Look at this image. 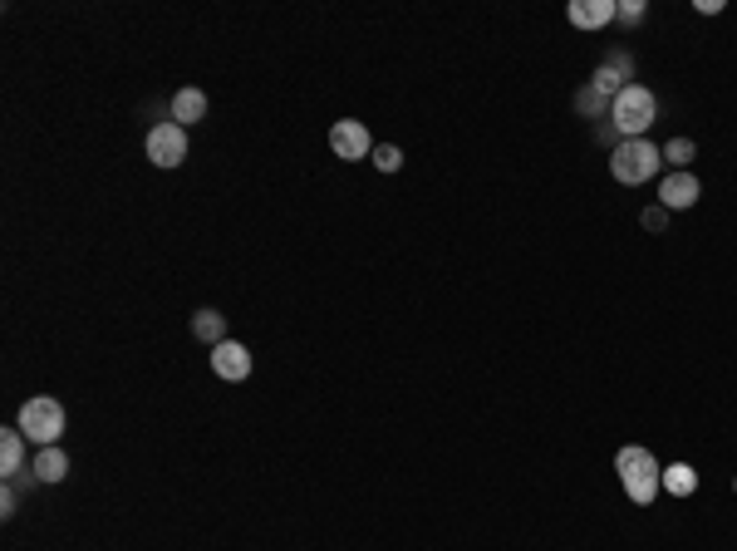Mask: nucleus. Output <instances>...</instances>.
<instances>
[{"label":"nucleus","instance_id":"1","mask_svg":"<svg viewBox=\"0 0 737 551\" xmlns=\"http://www.w3.org/2000/svg\"><path fill=\"white\" fill-rule=\"evenodd\" d=\"M615 473H620L624 492H629V502L634 507H649L659 492H664V468H659V458L649 453V448H639V443H629L615 453Z\"/></svg>","mask_w":737,"mask_h":551},{"label":"nucleus","instance_id":"2","mask_svg":"<svg viewBox=\"0 0 737 551\" xmlns=\"http://www.w3.org/2000/svg\"><path fill=\"white\" fill-rule=\"evenodd\" d=\"M610 128L620 133V138H644L654 123H659V99L644 89V84H624L620 94L610 99Z\"/></svg>","mask_w":737,"mask_h":551},{"label":"nucleus","instance_id":"3","mask_svg":"<svg viewBox=\"0 0 737 551\" xmlns=\"http://www.w3.org/2000/svg\"><path fill=\"white\" fill-rule=\"evenodd\" d=\"M659 163H664V148H654L649 138H620L610 148V178L624 187H644L649 178H659Z\"/></svg>","mask_w":737,"mask_h":551},{"label":"nucleus","instance_id":"4","mask_svg":"<svg viewBox=\"0 0 737 551\" xmlns=\"http://www.w3.org/2000/svg\"><path fill=\"white\" fill-rule=\"evenodd\" d=\"M15 429L25 433L30 443H40V448H50L59 443V433H64V404L50 399V394H35V399H25L20 404V424Z\"/></svg>","mask_w":737,"mask_h":551},{"label":"nucleus","instance_id":"5","mask_svg":"<svg viewBox=\"0 0 737 551\" xmlns=\"http://www.w3.org/2000/svg\"><path fill=\"white\" fill-rule=\"evenodd\" d=\"M143 153H148V163H158V168H177V163H187V128L182 123H153L148 128V138H143Z\"/></svg>","mask_w":737,"mask_h":551},{"label":"nucleus","instance_id":"6","mask_svg":"<svg viewBox=\"0 0 737 551\" xmlns=\"http://www.w3.org/2000/svg\"><path fill=\"white\" fill-rule=\"evenodd\" d=\"M330 148H335V158L344 163H359V158H374V138H369V128L359 119H340L330 128Z\"/></svg>","mask_w":737,"mask_h":551},{"label":"nucleus","instance_id":"7","mask_svg":"<svg viewBox=\"0 0 737 551\" xmlns=\"http://www.w3.org/2000/svg\"><path fill=\"white\" fill-rule=\"evenodd\" d=\"M703 197V183L693 178V173H664V183H659V207L664 212H683V207H693Z\"/></svg>","mask_w":737,"mask_h":551},{"label":"nucleus","instance_id":"8","mask_svg":"<svg viewBox=\"0 0 737 551\" xmlns=\"http://www.w3.org/2000/svg\"><path fill=\"white\" fill-rule=\"evenodd\" d=\"M615 15H620L615 0H570L566 5V20L575 25V30H605Z\"/></svg>","mask_w":737,"mask_h":551},{"label":"nucleus","instance_id":"9","mask_svg":"<svg viewBox=\"0 0 737 551\" xmlns=\"http://www.w3.org/2000/svg\"><path fill=\"white\" fill-rule=\"evenodd\" d=\"M212 369H217V379H246L251 374V350L241 345V340H222V345H212Z\"/></svg>","mask_w":737,"mask_h":551},{"label":"nucleus","instance_id":"10","mask_svg":"<svg viewBox=\"0 0 737 551\" xmlns=\"http://www.w3.org/2000/svg\"><path fill=\"white\" fill-rule=\"evenodd\" d=\"M30 473H35V483H64V478H69V453H64L59 443L40 448L35 463H30Z\"/></svg>","mask_w":737,"mask_h":551},{"label":"nucleus","instance_id":"11","mask_svg":"<svg viewBox=\"0 0 737 551\" xmlns=\"http://www.w3.org/2000/svg\"><path fill=\"white\" fill-rule=\"evenodd\" d=\"M25 443H30V438H25L20 429H5V433H0V473H5V478H20V473H30V468H25Z\"/></svg>","mask_w":737,"mask_h":551},{"label":"nucleus","instance_id":"12","mask_svg":"<svg viewBox=\"0 0 737 551\" xmlns=\"http://www.w3.org/2000/svg\"><path fill=\"white\" fill-rule=\"evenodd\" d=\"M197 119H207V94L202 89H177L172 94V123L192 128Z\"/></svg>","mask_w":737,"mask_h":551},{"label":"nucleus","instance_id":"13","mask_svg":"<svg viewBox=\"0 0 737 551\" xmlns=\"http://www.w3.org/2000/svg\"><path fill=\"white\" fill-rule=\"evenodd\" d=\"M192 335H197V340H207V345H222V340H227V315H222V310H197V315H192Z\"/></svg>","mask_w":737,"mask_h":551},{"label":"nucleus","instance_id":"14","mask_svg":"<svg viewBox=\"0 0 737 551\" xmlns=\"http://www.w3.org/2000/svg\"><path fill=\"white\" fill-rule=\"evenodd\" d=\"M664 492H674V497H693V492H698V473H693L688 463H669V468H664Z\"/></svg>","mask_w":737,"mask_h":551},{"label":"nucleus","instance_id":"15","mask_svg":"<svg viewBox=\"0 0 737 551\" xmlns=\"http://www.w3.org/2000/svg\"><path fill=\"white\" fill-rule=\"evenodd\" d=\"M575 114H585V119H610V99H605L595 84H585V89L575 94Z\"/></svg>","mask_w":737,"mask_h":551},{"label":"nucleus","instance_id":"16","mask_svg":"<svg viewBox=\"0 0 737 551\" xmlns=\"http://www.w3.org/2000/svg\"><path fill=\"white\" fill-rule=\"evenodd\" d=\"M693 138H669L664 143V163H674V173H688V163H693Z\"/></svg>","mask_w":737,"mask_h":551},{"label":"nucleus","instance_id":"17","mask_svg":"<svg viewBox=\"0 0 737 551\" xmlns=\"http://www.w3.org/2000/svg\"><path fill=\"white\" fill-rule=\"evenodd\" d=\"M590 84H595V89H600L605 99H615V94H620V89H624V84H629V79H624V74H620V69H615V64H600V69L590 74Z\"/></svg>","mask_w":737,"mask_h":551},{"label":"nucleus","instance_id":"18","mask_svg":"<svg viewBox=\"0 0 737 551\" xmlns=\"http://www.w3.org/2000/svg\"><path fill=\"white\" fill-rule=\"evenodd\" d=\"M369 163H374V168H379V173H398V168H403V153H398L394 143H379V148H374V158H369Z\"/></svg>","mask_w":737,"mask_h":551},{"label":"nucleus","instance_id":"19","mask_svg":"<svg viewBox=\"0 0 737 551\" xmlns=\"http://www.w3.org/2000/svg\"><path fill=\"white\" fill-rule=\"evenodd\" d=\"M20 507V492H15V478H5V492H0V517H15Z\"/></svg>","mask_w":737,"mask_h":551},{"label":"nucleus","instance_id":"20","mask_svg":"<svg viewBox=\"0 0 737 551\" xmlns=\"http://www.w3.org/2000/svg\"><path fill=\"white\" fill-rule=\"evenodd\" d=\"M615 20H624V25H639V20H644V0H624Z\"/></svg>","mask_w":737,"mask_h":551},{"label":"nucleus","instance_id":"21","mask_svg":"<svg viewBox=\"0 0 737 551\" xmlns=\"http://www.w3.org/2000/svg\"><path fill=\"white\" fill-rule=\"evenodd\" d=\"M644 227H649V232H664V227H669V212H664V207H644Z\"/></svg>","mask_w":737,"mask_h":551},{"label":"nucleus","instance_id":"22","mask_svg":"<svg viewBox=\"0 0 737 551\" xmlns=\"http://www.w3.org/2000/svg\"><path fill=\"white\" fill-rule=\"evenodd\" d=\"M733 488H737V483H733Z\"/></svg>","mask_w":737,"mask_h":551}]
</instances>
